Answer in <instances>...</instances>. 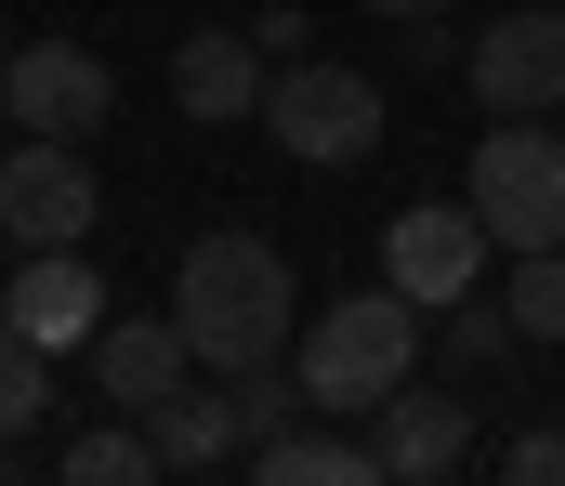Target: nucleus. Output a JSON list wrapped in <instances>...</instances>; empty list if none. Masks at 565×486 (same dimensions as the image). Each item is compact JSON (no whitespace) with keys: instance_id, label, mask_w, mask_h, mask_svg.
Returning a JSON list of instances; mask_svg holds the SVG:
<instances>
[{"instance_id":"1","label":"nucleus","mask_w":565,"mask_h":486,"mask_svg":"<svg viewBox=\"0 0 565 486\" xmlns=\"http://www.w3.org/2000/svg\"><path fill=\"white\" fill-rule=\"evenodd\" d=\"M171 328L198 342V368H264V355H289V328H302V303H289V250L250 237V224L198 237L184 277H171Z\"/></svg>"},{"instance_id":"2","label":"nucleus","mask_w":565,"mask_h":486,"mask_svg":"<svg viewBox=\"0 0 565 486\" xmlns=\"http://www.w3.org/2000/svg\"><path fill=\"white\" fill-rule=\"evenodd\" d=\"M422 368V303L382 277V290H342L329 316L289 328V381H302V408H329V421H369L395 381Z\"/></svg>"},{"instance_id":"3","label":"nucleus","mask_w":565,"mask_h":486,"mask_svg":"<svg viewBox=\"0 0 565 486\" xmlns=\"http://www.w3.org/2000/svg\"><path fill=\"white\" fill-rule=\"evenodd\" d=\"M487 250H565V119H487V145L460 171Z\"/></svg>"},{"instance_id":"4","label":"nucleus","mask_w":565,"mask_h":486,"mask_svg":"<svg viewBox=\"0 0 565 486\" xmlns=\"http://www.w3.org/2000/svg\"><path fill=\"white\" fill-rule=\"evenodd\" d=\"M250 119L277 132L289 159H316V171H355L382 132H395L382 79H369V66H329V53H289V66H264V106H250Z\"/></svg>"},{"instance_id":"5","label":"nucleus","mask_w":565,"mask_h":486,"mask_svg":"<svg viewBox=\"0 0 565 486\" xmlns=\"http://www.w3.org/2000/svg\"><path fill=\"white\" fill-rule=\"evenodd\" d=\"M93 210H106V184H93L79 145H53V132H13L0 145V237L13 250H79Z\"/></svg>"},{"instance_id":"6","label":"nucleus","mask_w":565,"mask_h":486,"mask_svg":"<svg viewBox=\"0 0 565 486\" xmlns=\"http://www.w3.org/2000/svg\"><path fill=\"white\" fill-rule=\"evenodd\" d=\"M460 79H473L487 119H553L565 106V0H513L500 26H473Z\"/></svg>"},{"instance_id":"7","label":"nucleus","mask_w":565,"mask_h":486,"mask_svg":"<svg viewBox=\"0 0 565 486\" xmlns=\"http://www.w3.org/2000/svg\"><path fill=\"white\" fill-rule=\"evenodd\" d=\"M382 277H395L422 316L473 303V290H487V224H473L460 197H422V210H395V224H382Z\"/></svg>"},{"instance_id":"8","label":"nucleus","mask_w":565,"mask_h":486,"mask_svg":"<svg viewBox=\"0 0 565 486\" xmlns=\"http://www.w3.org/2000/svg\"><path fill=\"white\" fill-rule=\"evenodd\" d=\"M369 461H382L395 486H447L460 461H473V395L408 368V381H395V395L369 408Z\"/></svg>"},{"instance_id":"9","label":"nucleus","mask_w":565,"mask_h":486,"mask_svg":"<svg viewBox=\"0 0 565 486\" xmlns=\"http://www.w3.org/2000/svg\"><path fill=\"white\" fill-rule=\"evenodd\" d=\"M0 106H13V132L93 145V132H106V106H119V79H106V53H79V40H26V53L0 66Z\"/></svg>"},{"instance_id":"10","label":"nucleus","mask_w":565,"mask_h":486,"mask_svg":"<svg viewBox=\"0 0 565 486\" xmlns=\"http://www.w3.org/2000/svg\"><path fill=\"white\" fill-rule=\"evenodd\" d=\"M79 355H93V395H106L119 421H158V408L198 381V342L171 328V303H158V316H106Z\"/></svg>"},{"instance_id":"11","label":"nucleus","mask_w":565,"mask_h":486,"mask_svg":"<svg viewBox=\"0 0 565 486\" xmlns=\"http://www.w3.org/2000/svg\"><path fill=\"white\" fill-rule=\"evenodd\" d=\"M0 316L26 328L40 355H79V342L106 328V277H93L79 250H26V263H13V290H0Z\"/></svg>"},{"instance_id":"12","label":"nucleus","mask_w":565,"mask_h":486,"mask_svg":"<svg viewBox=\"0 0 565 486\" xmlns=\"http://www.w3.org/2000/svg\"><path fill=\"white\" fill-rule=\"evenodd\" d=\"M250 486H382V461H369V421H277L264 447H250Z\"/></svg>"},{"instance_id":"13","label":"nucleus","mask_w":565,"mask_h":486,"mask_svg":"<svg viewBox=\"0 0 565 486\" xmlns=\"http://www.w3.org/2000/svg\"><path fill=\"white\" fill-rule=\"evenodd\" d=\"M171 106H184V119H250V106H264V40L198 26V40L171 53Z\"/></svg>"},{"instance_id":"14","label":"nucleus","mask_w":565,"mask_h":486,"mask_svg":"<svg viewBox=\"0 0 565 486\" xmlns=\"http://www.w3.org/2000/svg\"><path fill=\"white\" fill-rule=\"evenodd\" d=\"M513 342H565V250H513V277H487Z\"/></svg>"},{"instance_id":"15","label":"nucleus","mask_w":565,"mask_h":486,"mask_svg":"<svg viewBox=\"0 0 565 486\" xmlns=\"http://www.w3.org/2000/svg\"><path fill=\"white\" fill-rule=\"evenodd\" d=\"M40 421H53V355L0 316V434H13V447H40Z\"/></svg>"},{"instance_id":"16","label":"nucleus","mask_w":565,"mask_h":486,"mask_svg":"<svg viewBox=\"0 0 565 486\" xmlns=\"http://www.w3.org/2000/svg\"><path fill=\"white\" fill-rule=\"evenodd\" d=\"M53 474H66V486H145V474H158V447H145V421H106V434H66Z\"/></svg>"},{"instance_id":"17","label":"nucleus","mask_w":565,"mask_h":486,"mask_svg":"<svg viewBox=\"0 0 565 486\" xmlns=\"http://www.w3.org/2000/svg\"><path fill=\"white\" fill-rule=\"evenodd\" d=\"M447 355H460V368H500V355H526V342H513V316H500V290L447 303Z\"/></svg>"},{"instance_id":"18","label":"nucleus","mask_w":565,"mask_h":486,"mask_svg":"<svg viewBox=\"0 0 565 486\" xmlns=\"http://www.w3.org/2000/svg\"><path fill=\"white\" fill-rule=\"evenodd\" d=\"M500 474H513V486H565V434H553V421H540V434H513V447H500Z\"/></svg>"},{"instance_id":"19","label":"nucleus","mask_w":565,"mask_h":486,"mask_svg":"<svg viewBox=\"0 0 565 486\" xmlns=\"http://www.w3.org/2000/svg\"><path fill=\"white\" fill-rule=\"evenodd\" d=\"M250 40H264V66H289V53H316V26H302L289 0H277V13H264V26H250Z\"/></svg>"},{"instance_id":"20","label":"nucleus","mask_w":565,"mask_h":486,"mask_svg":"<svg viewBox=\"0 0 565 486\" xmlns=\"http://www.w3.org/2000/svg\"><path fill=\"white\" fill-rule=\"evenodd\" d=\"M369 13H395V26H408V13H447V0H369Z\"/></svg>"},{"instance_id":"21","label":"nucleus","mask_w":565,"mask_h":486,"mask_svg":"<svg viewBox=\"0 0 565 486\" xmlns=\"http://www.w3.org/2000/svg\"><path fill=\"white\" fill-rule=\"evenodd\" d=\"M13 474H26V447H13V434H0V486H13Z\"/></svg>"},{"instance_id":"22","label":"nucleus","mask_w":565,"mask_h":486,"mask_svg":"<svg viewBox=\"0 0 565 486\" xmlns=\"http://www.w3.org/2000/svg\"><path fill=\"white\" fill-rule=\"evenodd\" d=\"M0 145H13V106H0Z\"/></svg>"},{"instance_id":"23","label":"nucleus","mask_w":565,"mask_h":486,"mask_svg":"<svg viewBox=\"0 0 565 486\" xmlns=\"http://www.w3.org/2000/svg\"><path fill=\"white\" fill-rule=\"evenodd\" d=\"M553 119H565V106H553Z\"/></svg>"}]
</instances>
